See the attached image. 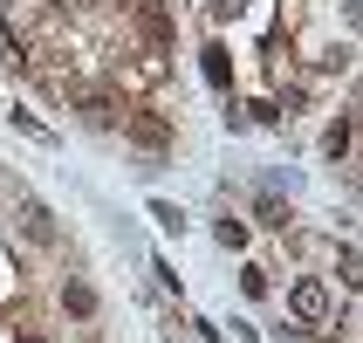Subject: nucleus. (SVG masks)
Listing matches in <instances>:
<instances>
[{"label":"nucleus","instance_id":"7ed1b4c3","mask_svg":"<svg viewBox=\"0 0 363 343\" xmlns=\"http://www.w3.org/2000/svg\"><path fill=\"white\" fill-rule=\"evenodd\" d=\"M123 103H130V97H117V89H82V97L69 103V110H76V117L89 124V131H103V138H110V131L123 124Z\"/></svg>","mask_w":363,"mask_h":343},{"label":"nucleus","instance_id":"dca6fc26","mask_svg":"<svg viewBox=\"0 0 363 343\" xmlns=\"http://www.w3.org/2000/svg\"><path fill=\"white\" fill-rule=\"evenodd\" d=\"M247 110H254V124H281V117H288V110H281V103H274V97H254V103H247Z\"/></svg>","mask_w":363,"mask_h":343},{"label":"nucleus","instance_id":"2eb2a0df","mask_svg":"<svg viewBox=\"0 0 363 343\" xmlns=\"http://www.w3.org/2000/svg\"><path fill=\"white\" fill-rule=\"evenodd\" d=\"M357 268H363V261H357V247L343 241V247H336V275H343V288H357Z\"/></svg>","mask_w":363,"mask_h":343},{"label":"nucleus","instance_id":"39448f33","mask_svg":"<svg viewBox=\"0 0 363 343\" xmlns=\"http://www.w3.org/2000/svg\"><path fill=\"white\" fill-rule=\"evenodd\" d=\"M130 14H138L144 41H151L158 55H172V41H179V21H172V7H164V0H130Z\"/></svg>","mask_w":363,"mask_h":343},{"label":"nucleus","instance_id":"0eeeda50","mask_svg":"<svg viewBox=\"0 0 363 343\" xmlns=\"http://www.w3.org/2000/svg\"><path fill=\"white\" fill-rule=\"evenodd\" d=\"M96 288L89 282H62V316H69V323H96Z\"/></svg>","mask_w":363,"mask_h":343},{"label":"nucleus","instance_id":"ddd939ff","mask_svg":"<svg viewBox=\"0 0 363 343\" xmlns=\"http://www.w3.org/2000/svg\"><path fill=\"white\" fill-rule=\"evenodd\" d=\"M7 124H14L21 138H35V144H55V131H48V124H35L28 110H7Z\"/></svg>","mask_w":363,"mask_h":343},{"label":"nucleus","instance_id":"f8f14e48","mask_svg":"<svg viewBox=\"0 0 363 343\" xmlns=\"http://www.w3.org/2000/svg\"><path fill=\"white\" fill-rule=\"evenodd\" d=\"M213 241H220V247H247V220L220 213V220H213Z\"/></svg>","mask_w":363,"mask_h":343},{"label":"nucleus","instance_id":"f3484780","mask_svg":"<svg viewBox=\"0 0 363 343\" xmlns=\"http://www.w3.org/2000/svg\"><path fill=\"white\" fill-rule=\"evenodd\" d=\"M55 7H76V14H96L103 0H55Z\"/></svg>","mask_w":363,"mask_h":343},{"label":"nucleus","instance_id":"423d86ee","mask_svg":"<svg viewBox=\"0 0 363 343\" xmlns=\"http://www.w3.org/2000/svg\"><path fill=\"white\" fill-rule=\"evenodd\" d=\"M28 62H35V41L21 35L14 21H7V7H0V69H14V76H28Z\"/></svg>","mask_w":363,"mask_h":343},{"label":"nucleus","instance_id":"9b49d317","mask_svg":"<svg viewBox=\"0 0 363 343\" xmlns=\"http://www.w3.org/2000/svg\"><path fill=\"white\" fill-rule=\"evenodd\" d=\"M350 124H357V117L343 110V117H336V124L323 131V151H329V158H343V151H350Z\"/></svg>","mask_w":363,"mask_h":343},{"label":"nucleus","instance_id":"20e7f679","mask_svg":"<svg viewBox=\"0 0 363 343\" xmlns=\"http://www.w3.org/2000/svg\"><path fill=\"white\" fill-rule=\"evenodd\" d=\"M21 241H28V247H35V254H48V247H55L62 241V227H55V213H48V206H41L35 200V192H21Z\"/></svg>","mask_w":363,"mask_h":343},{"label":"nucleus","instance_id":"6e6552de","mask_svg":"<svg viewBox=\"0 0 363 343\" xmlns=\"http://www.w3.org/2000/svg\"><path fill=\"white\" fill-rule=\"evenodd\" d=\"M254 220H261L267 234H288V227H295L288 220V200H274V192H254Z\"/></svg>","mask_w":363,"mask_h":343},{"label":"nucleus","instance_id":"f03ea898","mask_svg":"<svg viewBox=\"0 0 363 343\" xmlns=\"http://www.w3.org/2000/svg\"><path fill=\"white\" fill-rule=\"evenodd\" d=\"M117 138L144 144V151H172V124L151 110V103H123V124H117Z\"/></svg>","mask_w":363,"mask_h":343},{"label":"nucleus","instance_id":"4468645a","mask_svg":"<svg viewBox=\"0 0 363 343\" xmlns=\"http://www.w3.org/2000/svg\"><path fill=\"white\" fill-rule=\"evenodd\" d=\"M151 220H158L164 234H172V241H179V234H185V213H179V206H172V200H151Z\"/></svg>","mask_w":363,"mask_h":343},{"label":"nucleus","instance_id":"1a4fd4ad","mask_svg":"<svg viewBox=\"0 0 363 343\" xmlns=\"http://www.w3.org/2000/svg\"><path fill=\"white\" fill-rule=\"evenodd\" d=\"M206 82H213V89H233V55H226V41H206Z\"/></svg>","mask_w":363,"mask_h":343},{"label":"nucleus","instance_id":"9d476101","mask_svg":"<svg viewBox=\"0 0 363 343\" xmlns=\"http://www.w3.org/2000/svg\"><path fill=\"white\" fill-rule=\"evenodd\" d=\"M240 295H247V303H267V295H274V282H267V268H261V261H247V268H240Z\"/></svg>","mask_w":363,"mask_h":343},{"label":"nucleus","instance_id":"f257e3e1","mask_svg":"<svg viewBox=\"0 0 363 343\" xmlns=\"http://www.w3.org/2000/svg\"><path fill=\"white\" fill-rule=\"evenodd\" d=\"M288 316H295L302 330H315V323L336 316V295H329L323 275H295V282H288Z\"/></svg>","mask_w":363,"mask_h":343}]
</instances>
